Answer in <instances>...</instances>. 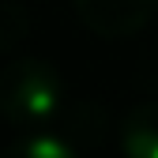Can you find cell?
I'll list each match as a JSON object with an SVG mask.
<instances>
[{"label":"cell","instance_id":"1","mask_svg":"<svg viewBox=\"0 0 158 158\" xmlns=\"http://www.w3.org/2000/svg\"><path fill=\"white\" fill-rule=\"evenodd\" d=\"M64 113V79L49 60L19 56L0 68V117L23 132H42Z\"/></svg>","mask_w":158,"mask_h":158},{"label":"cell","instance_id":"2","mask_svg":"<svg viewBox=\"0 0 158 158\" xmlns=\"http://www.w3.org/2000/svg\"><path fill=\"white\" fill-rule=\"evenodd\" d=\"M75 15L98 38H132L147 27L158 0H72Z\"/></svg>","mask_w":158,"mask_h":158},{"label":"cell","instance_id":"3","mask_svg":"<svg viewBox=\"0 0 158 158\" xmlns=\"http://www.w3.org/2000/svg\"><path fill=\"white\" fill-rule=\"evenodd\" d=\"M124 158H158V102H143L124 113L117 132Z\"/></svg>","mask_w":158,"mask_h":158},{"label":"cell","instance_id":"4","mask_svg":"<svg viewBox=\"0 0 158 158\" xmlns=\"http://www.w3.org/2000/svg\"><path fill=\"white\" fill-rule=\"evenodd\" d=\"M0 158H83L75 151L72 139L64 135H49V132H27L23 139H15L11 147H4Z\"/></svg>","mask_w":158,"mask_h":158},{"label":"cell","instance_id":"5","mask_svg":"<svg viewBox=\"0 0 158 158\" xmlns=\"http://www.w3.org/2000/svg\"><path fill=\"white\" fill-rule=\"evenodd\" d=\"M27 8H19V4H4L0 8V53H8L15 49L19 42L27 38Z\"/></svg>","mask_w":158,"mask_h":158}]
</instances>
